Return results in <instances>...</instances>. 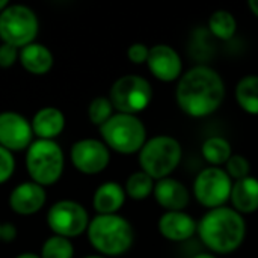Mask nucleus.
Segmentation results:
<instances>
[{"label": "nucleus", "mask_w": 258, "mask_h": 258, "mask_svg": "<svg viewBox=\"0 0 258 258\" xmlns=\"http://www.w3.org/2000/svg\"><path fill=\"white\" fill-rule=\"evenodd\" d=\"M225 82L209 65L189 68L175 86V101L180 110L190 118L213 115L225 100Z\"/></svg>", "instance_id": "nucleus-1"}, {"label": "nucleus", "mask_w": 258, "mask_h": 258, "mask_svg": "<svg viewBox=\"0 0 258 258\" xmlns=\"http://www.w3.org/2000/svg\"><path fill=\"white\" fill-rule=\"evenodd\" d=\"M197 234L212 254L228 255L243 245L246 221L233 207H218L209 210L198 221Z\"/></svg>", "instance_id": "nucleus-2"}, {"label": "nucleus", "mask_w": 258, "mask_h": 258, "mask_svg": "<svg viewBox=\"0 0 258 258\" xmlns=\"http://www.w3.org/2000/svg\"><path fill=\"white\" fill-rule=\"evenodd\" d=\"M91 246L103 257H119L130 251L135 242L132 224L119 215H97L88 227Z\"/></svg>", "instance_id": "nucleus-3"}, {"label": "nucleus", "mask_w": 258, "mask_h": 258, "mask_svg": "<svg viewBox=\"0 0 258 258\" xmlns=\"http://www.w3.org/2000/svg\"><path fill=\"white\" fill-rule=\"evenodd\" d=\"M181 157V144L169 135H157L150 138L138 153L141 171L148 174L154 181L171 177V174L178 168Z\"/></svg>", "instance_id": "nucleus-4"}, {"label": "nucleus", "mask_w": 258, "mask_h": 258, "mask_svg": "<svg viewBox=\"0 0 258 258\" xmlns=\"http://www.w3.org/2000/svg\"><path fill=\"white\" fill-rule=\"evenodd\" d=\"M101 141L109 150L119 154H136L142 150L147 138V127L138 115L113 113V116L100 127Z\"/></svg>", "instance_id": "nucleus-5"}, {"label": "nucleus", "mask_w": 258, "mask_h": 258, "mask_svg": "<svg viewBox=\"0 0 258 258\" xmlns=\"http://www.w3.org/2000/svg\"><path fill=\"white\" fill-rule=\"evenodd\" d=\"M65 166L62 148L54 141L36 139L26 150V168L36 184L45 187L59 181Z\"/></svg>", "instance_id": "nucleus-6"}, {"label": "nucleus", "mask_w": 258, "mask_h": 258, "mask_svg": "<svg viewBox=\"0 0 258 258\" xmlns=\"http://www.w3.org/2000/svg\"><path fill=\"white\" fill-rule=\"evenodd\" d=\"M109 100L116 112L138 115L151 104L153 86L142 76L127 74L113 82L109 91Z\"/></svg>", "instance_id": "nucleus-7"}, {"label": "nucleus", "mask_w": 258, "mask_h": 258, "mask_svg": "<svg viewBox=\"0 0 258 258\" xmlns=\"http://www.w3.org/2000/svg\"><path fill=\"white\" fill-rule=\"evenodd\" d=\"M39 30L36 14L24 5H9L0 14V39L17 48L32 42Z\"/></svg>", "instance_id": "nucleus-8"}, {"label": "nucleus", "mask_w": 258, "mask_h": 258, "mask_svg": "<svg viewBox=\"0 0 258 258\" xmlns=\"http://www.w3.org/2000/svg\"><path fill=\"white\" fill-rule=\"evenodd\" d=\"M231 189L233 180L227 171L224 168L215 166H207L200 171L192 186L195 200L207 210L224 207L230 201Z\"/></svg>", "instance_id": "nucleus-9"}, {"label": "nucleus", "mask_w": 258, "mask_h": 258, "mask_svg": "<svg viewBox=\"0 0 258 258\" xmlns=\"http://www.w3.org/2000/svg\"><path fill=\"white\" fill-rule=\"evenodd\" d=\"M89 222L91 219L86 209L77 201L71 200L54 203L47 213V225L53 234L65 239L79 237L80 234L86 233Z\"/></svg>", "instance_id": "nucleus-10"}, {"label": "nucleus", "mask_w": 258, "mask_h": 258, "mask_svg": "<svg viewBox=\"0 0 258 258\" xmlns=\"http://www.w3.org/2000/svg\"><path fill=\"white\" fill-rule=\"evenodd\" d=\"M70 156L73 166L86 175H97L110 163V150L107 145L103 141L91 138L74 142Z\"/></svg>", "instance_id": "nucleus-11"}, {"label": "nucleus", "mask_w": 258, "mask_h": 258, "mask_svg": "<svg viewBox=\"0 0 258 258\" xmlns=\"http://www.w3.org/2000/svg\"><path fill=\"white\" fill-rule=\"evenodd\" d=\"M33 136L32 124L23 115L12 110L0 112V147L11 153L23 151L30 147Z\"/></svg>", "instance_id": "nucleus-12"}, {"label": "nucleus", "mask_w": 258, "mask_h": 258, "mask_svg": "<svg viewBox=\"0 0 258 258\" xmlns=\"http://www.w3.org/2000/svg\"><path fill=\"white\" fill-rule=\"evenodd\" d=\"M147 67L157 80L165 83L178 82L183 76L181 56L169 44H156L150 47Z\"/></svg>", "instance_id": "nucleus-13"}, {"label": "nucleus", "mask_w": 258, "mask_h": 258, "mask_svg": "<svg viewBox=\"0 0 258 258\" xmlns=\"http://www.w3.org/2000/svg\"><path fill=\"white\" fill-rule=\"evenodd\" d=\"M157 230L169 242H186L197 234L198 222L186 212H165L157 221Z\"/></svg>", "instance_id": "nucleus-14"}, {"label": "nucleus", "mask_w": 258, "mask_h": 258, "mask_svg": "<svg viewBox=\"0 0 258 258\" xmlns=\"http://www.w3.org/2000/svg\"><path fill=\"white\" fill-rule=\"evenodd\" d=\"M153 197L165 212H184L190 203L187 187L172 177L156 181Z\"/></svg>", "instance_id": "nucleus-15"}, {"label": "nucleus", "mask_w": 258, "mask_h": 258, "mask_svg": "<svg viewBox=\"0 0 258 258\" xmlns=\"http://www.w3.org/2000/svg\"><path fill=\"white\" fill-rule=\"evenodd\" d=\"M47 195L45 189L35 181H24L14 187L9 195V207L23 216H30L38 213L45 204Z\"/></svg>", "instance_id": "nucleus-16"}, {"label": "nucleus", "mask_w": 258, "mask_h": 258, "mask_svg": "<svg viewBox=\"0 0 258 258\" xmlns=\"http://www.w3.org/2000/svg\"><path fill=\"white\" fill-rule=\"evenodd\" d=\"M30 124L33 135L38 139L54 141V138H57L65 128V115L62 113L60 109L47 106L39 109L33 115Z\"/></svg>", "instance_id": "nucleus-17"}, {"label": "nucleus", "mask_w": 258, "mask_h": 258, "mask_svg": "<svg viewBox=\"0 0 258 258\" xmlns=\"http://www.w3.org/2000/svg\"><path fill=\"white\" fill-rule=\"evenodd\" d=\"M125 190L116 181H106L97 187L92 197V206L97 215H118L125 203Z\"/></svg>", "instance_id": "nucleus-18"}, {"label": "nucleus", "mask_w": 258, "mask_h": 258, "mask_svg": "<svg viewBox=\"0 0 258 258\" xmlns=\"http://www.w3.org/2000/svg\"><path fill=\"white\" fill-rule=\"evenodd\" d=\"M230 203L231 207L242 216L255 213L258 210V178L249 175L233 181Z\"/></svg>", "instance_id": "nucleus-19"}, {"label": "nucleus", "mask_w": 258, "mask_h": 258, "mask_svg": "<svg viewBox=\"0 0 258 258\" xmlns=\"http://www.w3.org/2000/svg\"><path fill=\"white\" fill-rule=\"evenodd\" d=\"M54 57L48 47L39 42H32L23 48H20V63L21 67L33 74V76H44L53 67Z\"/></svg>", "instance_id": "nucleus-20"}, {"label": "nucleus", "mask_w": 258, "mask_h": 258, "mask_svg": "<svg viewBox=\"0 0 258 258\" xmlns=\"http://www.w3.org/2000/svg\"><path fill=\"white\" fill-rule=\"evenodd\" d=\"M233 154V147L224 136H210L201 145V156L209 166L222 168Z\"/></svg>", "instance_id": "nucleus-21"}, {"label": "nucleus", "mask_w": 258, "mask_h": 258, "mask_svg": "<svg viewBox=\"0 0 258 258\" xmlns=\"http://www.w3.org/2000/svg\"><path fill=\"white\" fill-rule=\"evenodd\" d=\"M236 101L248 115H258V76L242 77L236 85Z\"/></svg>", "instance_id": "nucleus-22"}, {"label": "nucleus", "mask_w": 258, "mask_h": 258, "mask_svg": "<svg viewBox=\"0 0 258 258\" xmlns=\"http://www.w3.org/2000/svg\"><path fill=\"white\" fill-rule=\"evenodd\" d=\"M209 30L221 41H230L237 32V20L227 9H218L209 17Z\"/></svg>", "instance_id": "nucleus-23"}, {"label": "nucleus", "mask_w": 258, "mask_h": 258, "mask_svg": "<svg viewBox=\"0 0 258 258\" xmlns=\"http://www.w3.org/2000/svg\"><path fill=\"white\" fill-rule=\"evenodd\" d=\"M154 184L156 181L148 174H145L144 171H136L127 178L124 190L128 198L135 201H142L153 195Z\"/></svg>", "instance_id": "nucleus-24"}, {"label": "nucleus", "mask_w": 258, "mask_h": 258, "mask_svg": "<svg viewBox=\"0 0 258 258\" xmlns=\"http://www.w3.org/2000/svg\"><path fill=\"white\" fill-rule=\"evenodd\" d=\"M41 258H73L74 257V246L70 239L60 236L48 237L41 248Z\"/></svg>", "instance_id": "nucleus-25"}, {"label": "nucleus", "mask_w": 258, "mask_h": 258, "mask_svg": "<svg viewBox=\"0 0 258 258\" xmlns=\"http://www.w3.org/2000/svg\"><path fill=\"white\" fill-rule=\"evenodd\" d=\"M115 113L113 104L109 100V97H95L88 107V116L89 121L101 127L103 124H106Z\"/></svg>", "instance_id": "nucleus-26"}, {"label": "nucleus", "mask_w": 258, "mask_h": 258, "mask_svg": "<svg viewBox=\"0 0 258 258\" xmlns=\"http://www.w3.org/2000/svg\"><path fill=\"white\" fill-rule=\"evenodd\" d=\"M225 171L233 181H237L251 175V163L243 154H233L225 163Z\"/></svg>", "instance_id": "nucleus-27"}, {"label": "nucleus", "mask_w": 258, "mask_h": 258, "mask_svg": "<svg viewBox=\"0 0 258 258\" xmlns=\"http://www.w3.org/2000/svg\"><path fill=\"white\" fill-rule=\"evenodd\" d=\"M14 171H15L14 154L9 150L0 147V184L6 183L12 177Z\"/></svg>", "instance_id": "nucleus-28"}, {"label": "nucleus", "mask_w": 258, "mask_h": 258, "mask_svg": "<svg viewBox=\"0 0 258 258\" xmlns=\"http://www.w3.org/2000/svg\"><path fill=\"white\" fill-rule=\"evenodd\" d=\"M148 56H150V47L144 42H135V44L128 45V48H127V57L135 65L147 63Z\"/></svg>", "instance_id": "nucleus-29"}, {"label": "nucleus", "mask_w": 258, "mask_h": 258, "mask_svg": "<svg viewBox=\"0 0 258 258\" xmlns=\"http://www.w3.org/2000/svg\"><path fill=\"white\" fill-rule=\"evenodd\" d=\"M20 60V48L11 44H0V68H11Z\"/></svg>", "instance_id": "nucleus-30"}, {"label": "nucleus", "mask_w": 258, "mask_h": 258, "mask_svg": "<svg viewBox=\"0 0 258 258\" xmlns=\"http://www.w3.org/2000/svg\"><path fill=\"white\" fill-rule=\"evenodd\" d=\"M17 239V228L14 224H0V242L12 243Z\"/></svg>", "instance_id": "nucleus-31"}, {"label": "nucleus", "mask_w": 258, "mask_h": 258, "mask_svg": "<svg viewBox=\"0 0 258 258\" xmlns=\"http://www.w3.org/2000/svg\"><path fill=\"white\" fill-rule=\"evenodd\" d=\"M248 6H249L252 15L258 18V0H249V2H248Z\"/></svg>", "instance_id": "nucleus-32"}, {"label": "nucleus", "mask_w": 258, "mask_h": 258, "mask_svg": "<svg viewBox=\"0 0 258 258\" xmlns=\"http://www.w3.org/2000/svg\"><path fill=\"white\" fill-rule=\"evenodd\" d=\"M15 258H41V257H39V255H36V254H33V252H23V254L17 255Z\"/></svg>", "instance_id": "nucleus-33"}, {"label": "nucleus", "mask_w": 258, "mask_h": 258, "mask_svg": "<svg viewBox=\"0 0 258 258\" xmlns=\"http://www.w3.org/2000/svg\"><path fill=\"white\" fill-rule=\"evenodd\" d=\"M192 258H218L215 254H210V252H201V254H197Z\"/></svg>", "instance_id": "nucleus-34"}, {"label": "nucleus", "mask_w": 258, "mask_h": 258, "mask_svg": "<svg viewBox=\"0 0 258 258\" xmlns=\"http://www.w3.org/2000/svg\"><path fill=\"white\" fill-rule=\"evenodd\" d=\"M8 6H9V2H6V0H0V14H2Z\"/></svg>", "instance_id": "nucleus-35"}, {"label": "nucleus", "mask_w": 258, "mask_h": 258, "mask_svg": "<svg viewBox=\"0 0 258 258\" xmlns=\"http://www.w3.org/2000/svg\"><path fill=\"white\" fill-rule=\"evenodd\" d=\"M83 258H106V257H103V255H88V257H83Z\"/></svg>", "instance_id": "nucleus-36"}]
</instances>
